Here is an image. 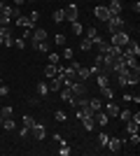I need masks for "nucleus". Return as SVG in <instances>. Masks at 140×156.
Returning a JSON list of instances; mask_svg holds the SVG:
<instances>
[{"label": "nucleus", "mask_w": 140, "mask_h": 156, "mask_svg": "<svg viewBox=\"0 0 140 156\" xmlns=\"http://www.w3.org/2000/svg\"><path fill=\"white\" fill-rule=\"evenodd\" d=\"M47 61H49V63H54V65H59V63H61V54L49 51V54H47Z\"/></svg>", "instance_id": "30"}, {"label": "nucleus", "mask_w": 140, "mask_h": 156, "mask_svg": "<svg viewBox=\"0 0 140 156\" xmlns=\"http://www.w3.org/2000/svg\"><path fill=\"white\" fill-rule=\"evenodd\" d=\"M2 121H5V117H2V114H0V126H2Z\"/></svg>", "instance_id": "47"}, {"label": "nucleus", "mask_w": 140, "mask_h": 156, "mask_svg": "<svg viewBox=\"0 0 140 156\" xmlns=\"http://www.w3.org/2000/svg\"><path fill=\"white\" fill-rule=\"evenodd\" d=\"M31 135V128L28 126H21V130H19V137H28Z\"/></svg>", "instance_id": "42"}, {"label": "nucleus", "mask_w": 140, "mask_h": 156, "mask_svg": "<svg viewBox=\"0 0 140 156\" xmlns=\"http://www.w3.org/2000/svg\"><path fill=\"white\" fill-rule=\"evenodd\" d=\"M107 140H110L107 133H98V144H100V147H107Z\"/></svg>", "instance_id": "35"}, {"label": "nucleus", "mask_w": 140, "mask_h": 156, "mask_svg": "<svg viewBox=\"0 0 140 156\" xmlns=\"http://www.w3.org/2000/svg\"><path fill=\"white\" fill-rule=\"evenodd\" d=\"M68 89L73 91V96H87V84H84L82 79H75V82H70V84H68Z\"/></svg>", "instance_id": "3"}, {"label": "nucleus", "mask_w": 140, "mask_h": 156, "mask_svg": "<svg viewBox=\"0 0 140 156\" xmlns=\"http://www.w3.org/2000/svg\"><path fill=\"white\" fill-rule=\"evenodd\" d=\"M80 49H82V51H91V49H93V42L89 37H82L80 40Z\"/></svg>", "instance_id": "23"}, {"label": "nucleus", "mask_w": 140, "mask_h": 156, "mask_svg": "<svg viewBox=\"0 0 140 156\" xmlns=\"http://www.w3.org/2000/svg\"><path fill=\"white\" fill-rule=\"evenodd\" d=\"M131 7H133V12H135V14L140 12V2H138V0H135V2H133V5H131Z\"/></svg>", "instance_id": "45"}, {"label": "nucleus", "mask_w": 140, "mask_h": 156, "mask_svg": "<svg viewBox=\"0 0 140 156\" xmlns=\"http://www.w3.org/2000/svg\"><path fill=\"white\" fill-rule=\"evenodd\" d=\"M124 124H126V133H138L140 130V121H135V119H128Z\"/></svg>", "instance_id": "17"}, {"label": "nucleus", "mask_w": 140, "mask_h": 156, "mask_svg": "<svg viewBox=\"0 0 140 156\" xmlns=\"http://www.w3.org/2000/svg\"><path fill=\"white\" fill-rule=\"evenodd\" d=\"M0 2H7V0H0Z\"/></svg>", "instance_id": "51"}, {"label": "nucleus", "mask_w": 140, "mask_h": 156, "mask_svg": "<svg viewBox=\"0 0 140 156\" xmlns=\"http://www.w3.org/2000/svg\"><path fill=\"white\" fill-rule=\"evenodd\" d=\"M82 35L91 40V42H93V47H96V44H98V42H100V40H103V37H100V33H98V28H96V26H89L87 30L82 33Z\"/></svg>", "instance_id": "8"}, {"label": "nucleus", "mask_w": 140, "mask_h": 156, "mask_svg": "<svg viewBox=\"0 0 140 156\" xmlns=\"http://www.w3.org/2000/svg\"><path fill=\"white\" fill-rule=\"evenodd\" d=\"M47 37H49V35H47L45 28H38V26H35V28H33V35H31V40H28V42H31V47H33L35 42H42V40H47Z\"/></svg>", "instance_id": "9"}, {"label": "nucleus", "mask_w": 140, "mask_h": 156, "mask_svg": "<svg viewBox=\"0 0 140 156\" xmlns=\"http://www.w3.org/2000/svg\"><path fill=\"white\" fill-rule=\"evenodd\" d=\"M28 16H31V19H33L35 23H38V19H40V12H38V9H35V12H31V14H28Z\"/></svg>", "instance_id": "44"}, {"label": "nucleus", "mask_w": 140, "mask_h": 156, "mask_svg": "<svg viewBox=\"0 0 140 156\" xmlns=\"http://www.w3.org/2000/svg\"><path fill=\"white\" fill-rule=\"evenodd\" d=\"M0 37H2V40L12 37V28H9V26H0Z\"/></svg>", "instance_id": "33"}, {"label": "nucleus", "mask_w": 140, "mask_h": 156, "mask_svg": "<svg viewBox=\"0 0 140 156\" xmlns=\"http://www.w3.org/2000/svg\"><path fill=\"white\" fill-rule=\"evenodd\" d=\"M2 5H5V2H0V9H2Z\"/></svg>", "instance_id": "48"}, {"label": "nucleus", "mask_w": 140, "mask_h": 156, "mask_svg": "<svg viewBox=\"0 0 140 156\" xmlns=\"http://www.w3.org/2000/svg\"><path fill=\"white\" fill-rule=\"evenodd\" d=\"M131 112H133V110H119V114H117V117H119L121 121H128V119H131Z\"/></svg>", "instance_id": "34"}, {"label": "nucleus", "mask_w": 140, "mask_h": 156, "mask_svg": "<svg viewBox=\"0 0 140 156\" xmlns=\"http://www.w3.org/2000/svg\"><path fill=\"white\" fill-rule=\"evenodd\" d=\"M82 126H84L87 130H93V128H96V121H93V117H84V119H82Z\"/></svg>", "instance_id": "28"}, {"label": "nucleus", "mask_w": 140, "mask_h": 156, "mask_svg": "<svg viewBox=\"0 0 140 156\" xmlns=\"http://www.w3.org/2000/svg\"><path fill=\"white\" fill-rule=\"evenodd\" d=\"M105 26H107V33H110V35L117 33V30H121V28H124V19H121V14H112V16L105 21Z\"/></svg>", "instance_id": "2"}, {"label": "nucleus", "mask_w": 140, "mask_h": 156, "mask_svg": "<svg viewBox=\"0 0 140 156\" xmlns=\"http://www.w3.org/2000/svg\"><path fill=\"white\" fill-rule=\"evenodd\" d=\"M54 119L63 124V121H66V112H63V110H59V112H56V114H54Z\"/></svg>", "instance_id": "40"}, {"label": "nucleus", "mask_w": 140, "mask_h": 156, "mask_svg": "<svg viewBox=\"0 0 140 156\" xmlns=\"http://www.w3.org/2000/svg\"><path fill=\"white\" fill-rule=\"evenodd\" d=\"M121 147H124V140H117V137H110V140H107V149L112 151V154H119Z\"/></svg>", "instance_id": "13"}, {"label": "nucleus", "mask_w": 140, "mask_h": 156, "mask_svg": "<svg viewBox=\"0 0 140 156\" xmlns=\"http://www.w3.org/2000/svg\"><path fill=\"white\" fill-rule=\"evenodd\" d=\"M66 42H68V37L63 35V33H56V35H54V44H59V47H66Z\"/></svg>", "instance_id": "29"}, {"label": "nucleus", "mask_w": 140, "mask_h": 156, "mask_svg": "<svg viewBox=\"0 0 140 156\" xmlns=\"http://www.w3.org/2000/svg\"><path fill=\"white\" fill-rule=\"evenodd\" d=\"M33 49H35V51H40V54H49V51H52V42H49V40L35 42V44H33Z\"/></svg>", "instance_id": "15"}, {"label": "nucleus", "mask_w": 140, "mask_h": 156, "mask_svg": "<svg viewBox=\"0 0 140 156\" xmlns=\"http://www.w3.org/2000/svg\"><path fill=\"white\" fill-rule=\"evenodd\" d=\"M131 40V35H128V30L126 28H121V30H117V33H112L110 35V44H117V47H124Z\"/></svg>", "instance_id": "1"}, {"label": "nucleus", "mask_w": 140, "mask_h": 156, "mask_svg": "<svg viewBox=\"0 0 140 156\" xmlns=\"http://www.w3.org/2000/svg\"><path fill=\"white\" fill-rule=\"evenodd\" d=\"M89 107H91L93 112L103 110V100H100V98H89Z\"/></svg>", "instance_id": "21"}, {"label": "nucleus", "mask_w": 140, "mask_h": 156, "mask_svg": "<svg viewBox=\"0 0 140 156\" xmlns=\"http://www.w3.org/2000/svg\"><path fill=\"white\" fill-rule=\"evenodd\" d=\"M14 23H16L19 28H28V30H33V28L38 26V23H35L31 16H23V14H21V16H16V19H14Z\"/></svg>", "instance_id": "6"}, {"label": "nucleus", "mask_w": 140, "mask_h": 156, "mask_svg": "<svg viewBox=\"0 0 140 156\" xmlns=\"http://www.w3.org/2000/svg\"><path fill=\"white\" fill-rule=\"evenodd\" d=\"M2 44H5V47H14V35H12V37H5V40H2Z\"/></svg>", "instance_id": "43"}, {"label": "nucleus", "mask_w": 140, "mask_h": 156, "mask_svg": "<svg viewBox=\"0 0 140 156\" xmlns=\"http://www.w3.org/2000/svg\"><path fill=\"white\" fill-rule=\"evenodd\" d=\"M0 44H2V37H0Z\"/></svg>", "instance_id": "50"}, {"label": "nucleus", "mask_w": 140, "mask_h": 156, "mask_svg": "<svg viewBox=\"0 0 140 156\" xmlns=\"http://www.w3.org/2000/svg\"><path fill=\"white\" fill-rule=\"evenodd\" d=\"M47 93H49V84H45V82H40V84H38V96H42V98H45Z\"/></svg>", "instance_id": "31"}, {"label": "nucleus", "mask_w": 140, "mask_h": 156, "mask_svg": "<svg viewBox=\"0 0 140 156\" xmlns=\"http://www.w3.org/2000/svg\"><path fill=\"white\" fill-rule=\"evenodd\" d=\"M63 14H66V21H77L80 19V9L75 2H70L68 7H63Z\"/></svg>", "instance_id": "4"}, {"label": "nucleus", "mask_w": 140, "mask_h": 156, "mask_svg": "<svg viewBox=\"0 0 140 156\" xmlns=\"http://www.w3.org/2000/svg\"><path fill=\"white\" fill-rule=\"evenodd\" d=\"M0 114H2V117H12V114H14V110H12V107H9V105H7V107H2V110H0Z\"/></svg>", "instance_id": "38"}, {"label": "nucleus", "mask_w": 140, "mask_h": 156, "mask_svg": "<svg viewBox=\"0 0 140 156\" xmlns=\"http://www.w3.org/2000/svg\"><path fill=\"white\" fill-rule=\"evenodd\" d=\"M56 75H59V65L47 63V65H45V70H42V77H45V79H52V77H56Z\"/></svg>", "instance_id": "14"}, {"label": "nucleus", "mask_w": 140, "mask_h": 156, "mask_svg": "<svg viewBox=\"0 0 140 156\" xmlns=\"http://www.w3.org/2000/svg\"><path fill=\"white\" fill-rule=\"evenodd\" d=\"M5 96H9V86H7V84H0V98H5Z\"/></svg>", "instance_id": "41"}, {"label": "nucleus", "mask_w": 140, "mask_h": 156, "mask_svg": "<svg viewBox=\"0 0 140 156\" xmlns=\"http://www.w3.org/2000/svg\"><path fill=\"white\" fill-rule=\"evenodd\" d=\"M100 96L105 98V100H112L114 98V89L112 86H103V89H100Z\"/></svg>", "instance_id": "22"}, {"label": "nucleus", "mask_w": 140, "mask_h": 156, "mask_svg": "<svg viewBox=\"0 0 140 156\" xmlns=\"http://www.w3.org/2000/svg\"><path fill=\"white\" fill-rule=\"evenodd\" d=\"M61 58H66V61H73V58H75V49L66 47V49H63V56H61Z\"/></svg>", "instance_id": "32"}, {"label": "nucleus", "mask_w": 140, "mask_h": 156, "mask_svg": "<svg viewBox=\"0 0 140 156\" xmlns=\"http://www.w3.org/2000/svg\"><path fill=\"white\" fill-rule=\"evenodd\" d=\"M124 54H131V56H140V44L135 42L133 37H131L126 44H124Z\"/></svg>", "instance_id": "11"}, {"label": "nucleus", "mask_w": 140, "mask_h": 156, "mask_svg": "<svg viewBox=\"0 0 140 156\" xmlns=\"http://www.w3.org/2000/svg\"><path fill=\"white\" fill-rule=\"evenodd\" d=\"M93 16H96L98 21H103V23H105V21L110 19L112 14H110V9H107V7H103V5H96V7H93Z\"/></svg>", "instance_id": "5"}, {"label": "nucleus", "mask_w": 140, "mask_h": 156, "mask_svg": "<svg viewBox=\"0 0 140 156\" xmlns=\"http://www.w3.org/2000/svg\"><path fill=\"white\" fill-rule=\"evenodd\" d=\"M26 2H35V0H26Z\"/></svg>", "instance_id": "49"}, {"label": "nucleus", "mask_w": 140, "mask_h": 156, "mask_svg": "<svg viewBox=\"0 0 140 156\" xmlns=\"http://www.w3.org/2000/svg\"><path fill=\"white\" fill-rule=\"evenodd\" d=\"M93 121H96V126L105 128V126H107V121H110V117L105 114V110H98L96 114H93Z\"/></svg>", "instance_id": "12"}, {"label": "nucleus", "mask_w": 140, "mask_h": 156, "mask_svg": "<svg viewBox=\"0 0 140 156\" xmlns=\"http://www.w3.org/2000/svg\"><path fill=\"white\" fill-rule=\"evenodd\" d=\"M14 47H16V49H26V40L23 37H14Z\"/></svg>", "instance_id": "36"}, {"label": "nucleus", "mask_w": 140, "mask_h": 156, "mask_svg": "<svg viewBox=\"0 0 140 156\" xmlns=\"http://www.w3.org/2000/svg\"><path fill=\"white\" fill-rule=\"evenodd\" d=\"M73 91H70V89H68V86H61V100H63V103H70V100H73Z\"/></svg>", "instance_id": "20"}, {"label": "nucleus", "mask_w": 140, "mask_h": 156, "mask_svg": "<svg viewBox=\"0 0 140 156\" xmlns=\"http://www.w3.org/2000/svg\"><path fill=\"white\" fill-rule=\"evenodd\" d=\"M33 124H35V119L31 117V114H26V117H23V126H28V128H33Z\"/></svg>", "instance_id": "39"}, {"label": "nucleus", "mask_w": 140, "mask_h": 156, "mask_svg": "<svg viewBox=\"0 0 140 156\" xmlns=\"http://www.w3.org/2000/svg\"><path fill=\"white\" fill-rule=\"evenodd\" d=\"M96 84H98V89L110 86V77H107V75H103V72H98V75H96Z\"/></svg>", "instance_id": "19"}, {"label": "nucleus", "mask_w": 140, "mask_h": 156, "mask_svg": "<svg viewBox=\"0 0 140 156\" xmlns=\"http://www.w3.org/2000/svg\"><path fill=\"white\" fill-rule=\"evenodd\" d=\"M70 151H73V149H70V147H68L66 142H61V149H59V154H61V156H68Z\"/></svg>", "instance_id": "37"}, {"label": "nucleus", "mask_w": 140, "mask_h": 156, "mask_svg": "<svg viewBox=\"0 0 140 156\" xmlns=\"http://www.w3.org/2000/svg\"><path fill=\"white\" fill-rule=\"evenodd\" d=\"M23 2H26V0H12V5H14V7H21Z\"/></svg>", "instance_id": "46"}, {"label": "nucleus", "mask_w": 140, "mask_h": 156, "mask_svg": "<svg viewBox=\"0 0 140 156\" xmlns=\"http://www.w3.org/2000/svg\"><path fill=\"white\" fill-rule=\"evenodd\" d=\"M52 21H54V23H63V21H66V14H63V9H56V12L52 14Z\"/></svg>", "instance_id": "24"}, {"label": "nucleus", "mask_w": 140, "mask_h": 156, "mask_svg": "<svg viewBox=\"0 0 140 156\" xmlns=\"http://www.w3.org/2000/svg\"><path fill=\"white\" fill-rule=\"evenodd\" d=\"M31 135H33L35 140H45V137H47V128H45V124H38V121H35L33 128H31Z\"/></svg>", "instance_id": "10"}, {"label": "nucleus", "mask_w": 140, "mask_h": 156, "mask_svg": "<svg viewBox=\"0 0 140 156\" xmlns=\"http://www.w3.org/2000/svg\"><path fill=\"white\" fill-rule=\"evenodd\" d=\"M70 28H73L75 35H80V37H82V33H84V26H82L80 21H70Z\"/></svg>", "instance_id": "26"}, {"label": "nucleus", "mask_w": 140, "mask_h": 156, "mask_svg": "<svg viewBox=\"0 0 140 156\" xmlns=\"http://www.w3.org/2000/svg\"><path fill=\"white\" fill-rule=\"evenodd\" d=\"M107 9H110V14H121L124 5H121V0H110V5H107Z\"/></svg>", "instance_id": "16"}, {"label": "nucleus", "mask_w": 140, "mask_h": 156, "mask_svg": "<svg viewBox=\"0 0 140 156\" xmlns=\"http://www.w3.org/2000/svg\"><path fill=\"white\" fill-rule=\"evenodd\" d=\"M0 128H2V130H14V128H16V124H14L12 117H7L5 121H2V126H0Z\"/></svg>", "instance_id": "27"}, {"label": "nucleus", "mask_w": 140, "mask_h": 156, "mask_svg": "<svg viewBox=\"0 0 140 156\" xmlns=\"http://www.w3.org/2000/svg\"><path fill=\"white\" fill-rule=\"evenodd\" d=\"M128 144H131V147H135V149H138V144H140V135L138 133H128V140H126Z\"/></svg>", "instance_id": "25"}, {"label": "nucleus", "mask_w": 140, "mask_h": 156, "mask_svg": "<svg viewBox=\"0 0 140 156\" xmlns=\"http://www.w3.org/2000/svg\"><path fill=\"white\" fill-rule=\"evenodd\" d=\"M103 110H105V114H107L110 119H117V114H119V110H121V107H119L117 103H114V100H107V103L103 105Z\"/></svg>", "instance_id": "7"}, {"label": "nucleus", "mask_w": 140, "mask_h": 156, "mask_svg": "<svg viewBox=\"0 0 140 156\" xmlns=\"http://www.w3.org/2000/svg\"><path fill=\"white\" fill-rule=\"evenodd\" d=\"M75 75H77V79H82V82H87L89 77H91V72H89V68H77V70H75Z\"/></svg>", "instance_id": "18"}, {"label": "nucleus", "mask_w": 140, "mask_h": 156, "mask_svg": "<svg viewBox=\"0 0 140 156\" xmlns=\"http://www.w3.org/2000/svg\"><path fill=\"white\" fill-rule=\"evenodd\" d=\"M0 84H2V82H0Z\"/></svg>", "instance_id": "52"}]
</instances>
